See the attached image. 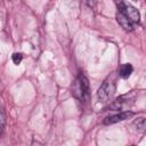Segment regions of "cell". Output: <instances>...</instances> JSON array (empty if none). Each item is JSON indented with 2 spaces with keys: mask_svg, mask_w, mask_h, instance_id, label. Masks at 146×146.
I'll return each instance as SVG.
<instances>
[{
  "mask_svg": "<svg viewBox=\"0 0 146 146\" xmlns=\"http://www.w3.org/2000/svg\"><path fill=\"white\" fill-rule=\"evenodd\" d=\"M97 1H98V0H87V5H88L90 8H94V7H96Z\"/></svg>",
  "mask_w": 146,
  "mask_h": 146,
  "instance_id": "cell-11",
  "label": "cell"
},
{
  "mask_svg": "<svg viewBox=\"0 0 146 146\" xmlns=\"http://www.w3.org/2000/svg\"><path fill=\"white\" fill-rule=\"evenodd\" d=\"M123 13L127 15V17L132 22V23H139L140 22V14L137 8H135L131 5H124Z\"/></svg>",
  "mask_w": 146,
  "mask_h": 146,
  "instance_id": "cell-5",
  "label": "cell"
},
{
  "mask_svg": "<svg viewBox=\"0 0 146 146\" xmlns=\"http://www.w3.org/2000/svg\"><path fill=\"white\" fill-rule=\"evenodd\" d=\"M125 104H127V103L124 102V98H123V97H120V98L113 100V103H111V104L107 106V110H111V111H119V110H122Z\"/></svg>",
  "mask_w": 146,
  "mask_h": 146,
  "instance_id": "cell-6",
  "label": "cell"
},
{
  "mask_svg": "<svg viewBox=\"0 0 146 146\" xmlns=\"http://www.w3.org/2000/svg\"><path fill=\"white\" fill-rule=\"evenodd\" d=\"M72 95L80 102H87L89 98V81L83 73H79L72 84Z\"/></svg>",
  "mask_w": 146,
  "mask_h": 146,
  "instance_id": "cell-1",
  "label": "cell"
},
{
  "mask_svg": "<svg viewBox=\"0 0 146 146\" xmlns=\"http://www.w3.org/2000/svg\"><path fill=\"white\" fill-rule=\"evenodd\" d=\"M133 115H135L133 112H131V111H124V112H121L119 114L106 116L104 119V124H113V123H116V122H121V121H124L127 119L132 117Z\"/></svg>",
  "mask_w": 146,
  "mask_h": 146,
  "instance_id": "cell-3",
  "label": "cell"
},
{
  "mask_svg": "<svg viewBox=\"0 0 146 146\" xmlns=\"http://www.w3.org/2000/svg\"><path fill=\"white\" fill-rule=\"evenodd\" d=\"M114 92H115V84L112 81L105 80L97 91V98L99 102L106 103L110 102V99H112Z\"/></svg>",
  "mask_w": 146,
  "mask_h": 146,
  "instance_id": "cell-2",
  "label": "cell"
},
{
  "mask_svg": "<svg viewBox=\"0 0 146 146\" xmlns=\"http://www.w3.org/2000/svg\"><path fill=\"white\" fill-rule=\"evenodd\" d=\"M133 125L136 127V129L140 132H144L146 130V121H145V117L144 116H140V117H137L135 121H133Z\"/></svg>",
  "mask_w": 146,
  "mask_h": 146,
  "instance_id": "cell-8",
  "label": "cell"
},
{
  "mask_svg": "<svg viewBox=\"0 0 146 146\" xmlns=\"http://www.w3.org/2000/svg\"><path fill=\"white\" fill-rule=\"evenodd\" d=\"M5 125H6V115H5L3 111L0 108V136H1L2 132H3Z\"/></svg>",
  "mask_w": 146,
  "mask_h": 146,
  "instance_id": "cell-9",
  "label": "cell"
},
{
  "mask_svg": "<svg viewBox=\"0 0 146 146\" xmlns=\"http://www.w3.org/2000/svg\"><path fill=\"white\" fill-rule=\"evenodd\" d=\"M22 59H23V55H22L21 52H15V54H13V62H14L16 65L21 64Z\"/></svg>",
  "mask_w": 146,
  "mask_h": 146,
  "instance_id": "cell-10",
  "label": "cell"
},
{
  "mask_svg": "<svg viewBox=\"0 0 146 146\" xmlns=\"http://www.w3.org/2000/svg\"><path fill=\"white\" fill-rule=\"evenodd\" d=\"M116 21H117V23L120 24V26H121L123 30H125V31H128V32L133 31V23L127 17V15H125L124 13L117 10Z\"/></svg>",
  "mask_w": 146,
  "mask_h": 146,
  "instance_id": "cell-4",
  "label": "cell"
},
{
  "mask_svg": "<svg viewBox=\"0 0 146 146\" xmlns=\"http://www.w3.org/2000/svg\"><path fill=\"white\" fill-rule=\"evenodd\" d=\"M132 71H133V67H132L131 64H124V65H122V66L120 67L119 74H120L121 78H123V79H128V78L131 75Z\"/></svg>",
  "mask_w": 146,
  "mask_h": 146,
  "instance_id": "cell-7",
  "label": "cell"
}]
</instances>
